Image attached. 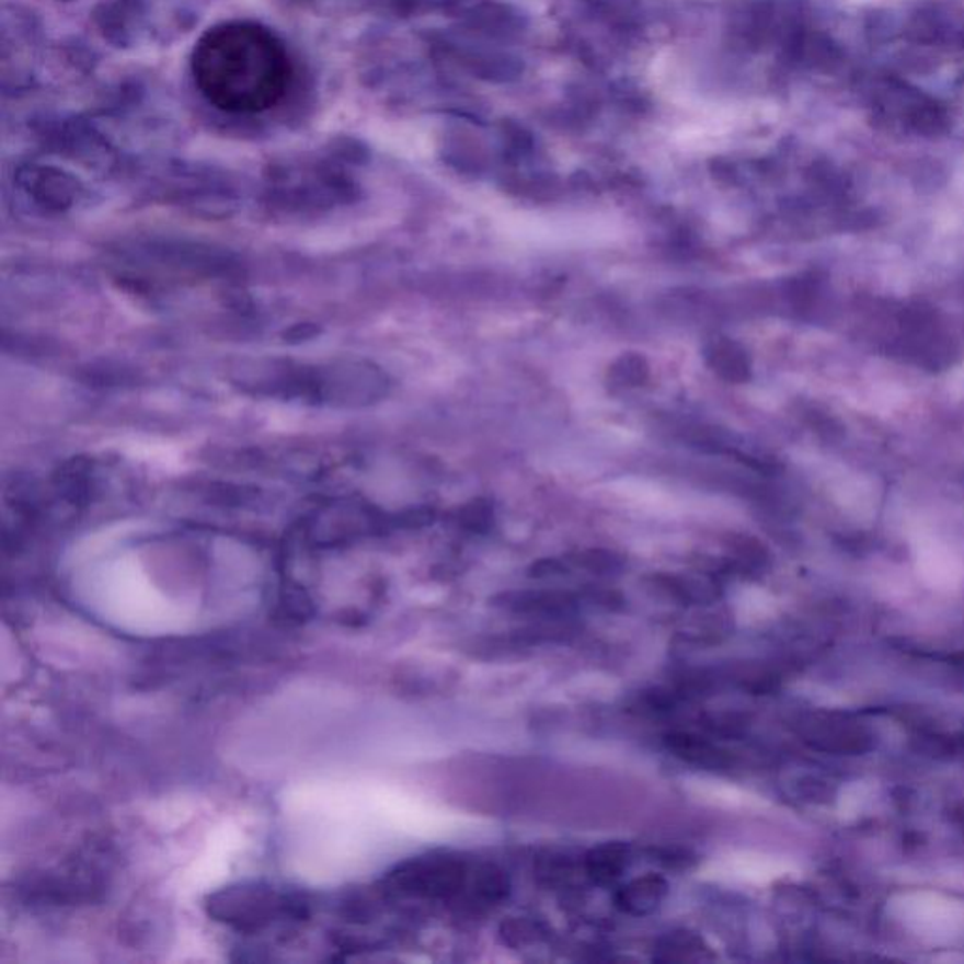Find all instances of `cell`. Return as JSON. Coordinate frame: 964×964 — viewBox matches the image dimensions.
I'll list each match as a JSON object with an SVG mask.
<instances>
[{
    "label": "cell",
    "instance_id": "6da1fadb",
    "mask_svg": "<svg viewBox=\"0 0 964 964\" xmlns=\"http://www.w3.org/2000/svg\"><path fill=\"white\" fill-rule=\"evenodd\" d=\"M191 68L204 99L227 114L266 112L283 101L292 80L287 49L253 21H225L202 34Z\"/></svg>",
    "mask_w": 964,
    "mask_h": 964
},
{
    "label": "cell",
    "instance_id": "7a4b0ae2",
    "mask_svg": "<svg viewBox=\"0 0 964 964\" xmlns=\"http://www.w3.org/2000/svg\"><path fill=\"white\" fill-rule=\"evenodd\" d=\"M234 382L243 392L259 398L343 409L371 405L389 392V377L362 360L306 366L266 358L241 364Z\"/></svg>",
    "mask_w": 964,
    "mask_h": 964
},
{
    "label": "cell",
    "instance_id": "3957f363",
    "mask_svg": "<svg viewBox=\"0 0 964 964\" xmlns=\"http://www.w3.org/2000/svg\"><path fill=\"white\" fill-rule=\"evenodd\" d=\"M709 362L718 376H722L727 381H744L748 377V360L744 351H741L735 343H712V347L709 348Z\"/></svg>",
    "mask_w": 964,
    "mask_h": 964
},
{
    "label": "cell",
    "instance_id": "277c9868",
    "mask_svg": "<svg viewBox=\"0 0 964 964\" xmlns=\"http://www.w3.org/2000/svg\"><path fill=\"white\" fill-rule=\"evenodd\" d=\"M612 379L623 387H636L641 382L646 381L649 377V366L641 356L630 355L623 356L612 366L610 371Z\"/></svg>",
    "mask_w": 964,
    "mask_h": 964
}]
</instances>
